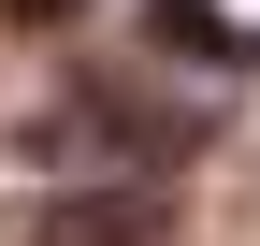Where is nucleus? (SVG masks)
<instances>
[{
    "instance_id": "4",
    "label": "nucleus",
    "mask_w": 260,
    "mask_h": 246,
    "mask_svg": "<svg viewBox=\"0 0 260 246\" xmlns=\"http://www.w3.org/2000/svg\"><path fill=\"white\" fill-rule=\"evenodd\" d=\"M73 15H87V0H0V29H29V44H58Z\"/></svg>"
},
{
    "instance_id": "2",
    "label": "nucleus",
    "mask_w": 260,
    "mask_h": 246,
    "mask_svg": "<svg viewBox=\"0 0 260 246\" xmlns=\"http://www.w3.org/2000/svg\"><path fill=\"white\" fill-rule=\"evenodd\" d=\"M174 232V189L159 174H73V189H29L15 246H159Z\"/></svg>"
},
{
    "instance_id": "3",
    "label": "nucleus",
    "mask_w": 260,
    "mask_h": 246,
    "mask_svg": "<svg viewBox=\"0 0 260 246\" xmlns=\"http://www.w3.org/2000/svg\"><path fill=\"white\" fill-rule=\"evenodd\" d=\"M130 44L145 58H188V73H217V87H246V58H260L217 0H130Z\"/></svg>"
},
{
    "instance_id": "1",
    "label": "nucleus",
    "mask_w": 260,
    "mask_h": 246,
    "mask_svg": "<svg viewBox=\"0 0 260 246\" xmlns=\"http://www.w3.org/2000/svg\"><path fill=\"white\" fill-rule=\"evenodd\" d=\"M203 131H217V102H145L130 73H73L15 131V160H29V189H73V174H159V189H174V174L203 160Z\"/></svg>"
}]
</instances>
